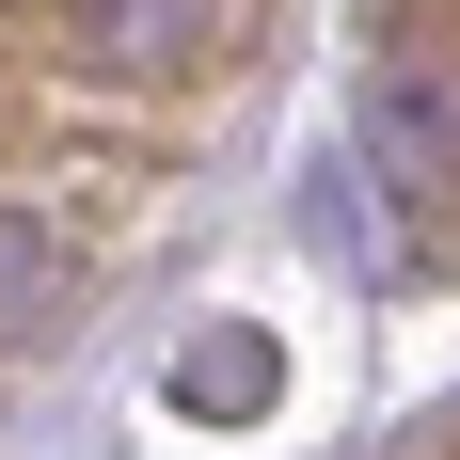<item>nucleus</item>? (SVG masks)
<instances>
[{
    "label": "nucleus",
    "instance_id": "nucleus-1",
    "mask_svg": "<svg viewBox=\"0 0 460 460\" xmlns=\"http://www.w3.org/2000/svg\"><path fill=\"white\" fill-rule=\"evenodd\" d=\"M366 175L413 207L429 254H460V16L429 32V16H397L366 64Z\"/></svg>",
    "mask_w": 460,
    "mask_h": 460
},
{
    "label": "nucleus",
    "instance_id": "nucleus-2",
    "mask_svg": "<svg viewBox=\"0 0 460 460\" xmlns=\"http://www.w3.org/2000/svg\"><path fill=\"white\" fill-rule=\"evenodd\" d=\"M238 16L254 0H48V64H80L111 95H175L238 48Z\"/></svg>",
    "mask_w": 460,
    "mask_h": 460
},
{
    "label": "nucleus",
    "instance_id": "nucleus-3",
    "mask_svg": "<svg viewBox=\"0 0 460 460\" xmlns=\"http://www.w3.org/2000/svg\"><path fill=\"white\" fill-rule=\"evenodd\" d=\"M159 397H175L190 429H254V413L286 397V349H270L254 318H207V333L175 349V381H159Z\"/></svg>",
    "mask_w": 460,
    "mask_h": 460
},
{
    "label": "nucleus",
    "instance_id": "nucleus-4",
    "mask_svg": "<svg viewBox=\"0 0 460 460\" xmlns=\"http://www.w3.org/2000/svg\"><path fill=\"white\" fill-rule=\"evenodd\" d=\"M64 302H80V238L48 223V207H16V190H0V349H16V333H48Z\"/></svg>",
    "mask_w": 460,
    "mask_h": 460
}]
</instances>
